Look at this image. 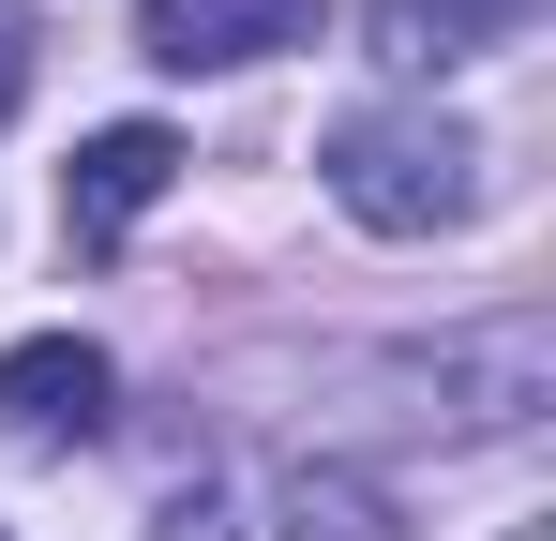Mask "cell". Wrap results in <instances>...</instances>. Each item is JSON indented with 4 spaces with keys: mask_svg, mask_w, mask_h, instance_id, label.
<instances>
[{
    "mask_svg": "<svg viewBox=\"0 0 556 541\" xmlns=\"http://www.w3.org/2000/svg\"><path fill=\"white\" fill-rule=\"evenodd\" d=\"M331 196L376 241H437L481 211V136L437 105H362V121H331Z\"/></svg>",
    "mask_w": 556,
    "mask_h": 541,
    "instance_id": "obj_1",
    "label": "cell"
},
{
    "mask_svg": "<svg viewBox=\"0 0 556 541\" xmlns=\"http://www.w3.org/2000/svg\"><path fill=\"white\" fill-rule=\"evenodd\" d=\"M105 406H121V376H105L91 331H30V347H0V437H15V451L105 437Z\"/></svg>",
    "mask_w": 556,
    "mask_h": 541,
    "instance_id": "obj_2",
    "label": "cell"
},
{
    "mask_svg": "<svg viewBox=\"0 0 556 541\" xmlns=\"http://www.w3.org/2000/svg\"><path fill=\"white\" fill-rule=\"evenodd\" d=\"M136 46H151L166 76H226V61L316 46V0H136Z\"/></svg>",
    "mask_w": 556,
    "mask_h": 541,
    "instance_id": "obj_3",
    "label": "cell"
},
{
    "mask_svg": "<svg viewBox=\"0 0 556 541\" xmlns=\"http://www.w3.org/2000/svg\"><path fill=\"white\" fill-rule=\"evenodd\" d=\"M166 180H181V136L166 121H105L91 151H76V180H61V211H76V241H121Z\"/></svg>",
    "mask_w": 556,
    "mask_h": 541,
    "instance_id": "obj_4",
    "label": "cell"
},
{
    "mask_svg": "<svg viewBox=\"0 0 556 541\" xmlns=\"http://www.w3.org/2000/svg\"><path fill=\"white\" fill-rule=\"evenodd\" d=\"M362 30H376L391 76H452V61H481V46L511 30V0H376Z\"/></svg>",
    "mask_w": 556,
    "mask_h": 541,
    "instance_id": "obj_5",
    "label": "cell"
},
{
    "mask_svg": "<svg viewBox=\"0 0 556 541\" xmlns=\"http://www.w3.org/2000/svg\"><path fill=\"white\" fill-rule=\"evenodd\" d=\"M286 541H391V481H362V466H286Z\"/></svg>",
    "mask_w": 556,
    "mask_h": 541,
    "instance_id": "obj_6",
    "label": "cell"
},
{
    "mask_svg": "<svg viewBox=\"0 0 556 541\" xmlns=\"http://www.w3.org/2000/svg\"><path fill=\"white\" fill-rule=\"evenodd\" d=\"M30 105V0H0V121Z\"/></svg>",
    "mask_w": 556,
    "mask_h": 541,
    "instance_id": "obj_7",
    "label": "cell"
},
{
    "mask_svg": "<svg viewBox=\"0 0 556 541\" xmlns=\"http://www.w3.org/2000/svg\"><path fill=\"white\" fill-rule=\"evenodd\" d=\"M166 541H226V496L195 481V496H166Z\"/></svg>",
    "mask_w": 556,
    "mask_h": 541,
    "instance_id": "obj_8",
    "label": "cell"
},
{
    "mask_svg": "<svg viewBox=\"0 0 556 541\" xmlns=\"http://www.w3.org/2000/svg\"><path fill=\"white\" fill-rule=\"evenodd\" d=\"M511 541H556V527H511Z\"/></svg>",
    "mask_w": 556,
    "mask_h": 541,
    "instance_id": "obj_9",
    "label": "cell"
}]
</instances>
